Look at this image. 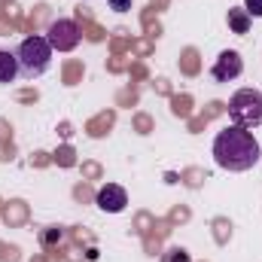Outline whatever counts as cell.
Segmentation results:
<instances>
[{
  "instance_id": "8fae6325",
  "label": "cell",
  "mask_w": 262,
  "mask_h": 262,
  "mask_svg": "<svg viewBox=\"0 0 262 262\" xmlns=\"http://www.w3.org/2000/svg\"><path fill=\"white\" fill-rule=\"evenodd\" d=\"M110 6H113L116 12H128V9H131V0H110Z\"/></svg>"
},
{
  "instance_id": "9c48e42d",
  "label": "cell",
  "mask_w": 262,
  "mask_h": 262,
  "mask_svg": "<svg viewBox=\"0 0 262 262\" xmlns=\"http://www.w3.org/2000/svg\"><path fill=\"white\" fill-rule=\"evenodd\" d=\"M162 262H192V259H189V253L183 247H168L162 253Z\"/></svg>"
},
{
  "instance_id": "8992f818",
  "label": "cell",
  "mask_w": 262,
  "mask_h": 262,
  "mask_svg": "<svg viewBox=\"0 0 262 262\" xmlns=\"http://www.w3.org/2000/svg\"><path fill=\"white\" fill-rule=\"evenodd\" d=\"M95 204H98L104 213H122L125 204H128V192H125L122 186H116V183H104V186L98 189V195H95Z\"/></svg>"
},
{
  "instance_id": "52a82bcc",
  "label": "cell",
  "mask_w": 262,
  "mask_h": 262,
  "mask_svg": "<svg viewBox=\"0 0 262 262\" xmlns=\"http://www.w3.org/2000/svg\"><path fill=\"white\" fill-rule=\"evenodd\" d=\"M18 76H21V67H18L15 52L0 49V82H15Z\"/></svg>"
},
{
  "instance_id": "277c9868",
  "label": "cell",
  "mask_w": 262,
  "mask_h": 262,
  "mask_svg": "<svg viewBox=\"0 0 262 262\" xmlns=\"http://www.w3.org/2000/svg\"><path fill=\"white\" fill-rule=\"evenodd\" d=\"M46 40H49V46L55 52H73L79 46V25L73 18H58V21L49 25Z\"/></svg>"
},
{
  "instance_id": "5b68a950",
  "label": "cell",
  "mask_w": 262,
  "mask_h": 262,
  "mask_svg": "<svg viewBox=\"0 0 262 262\" xmlns=\"http://www.w3.org/2000/svg\"><path fill=\"white\" fill-rule=\"evenodd\" d=\"M241 70H244L241 55H238L235 49H226V52L216 55V61L210 67V76H213V82H232V79L241 76Z\"/></svg>"
},
{
  "instance_id": "ba28073f",
  "label": "cell",
  "mask_w": 262,
  "mask_h": 262,
  "mask_svg": "<svg viewBox=\"0 0 262 262\" xmlns=\"http://www.w3.org/2000/svg\"><path fill=\"white\" fill-rule=\"evenodd\" d=\"M229 25H232L235 34H247V28H250V15H247V9H229Z\"/></svg>"
},
{
  "instance_id": "30bf717a",
  "label": "cell",
  "mask_w": 262,
  "mask_h": 262,
  "mask_svg": "<svg viewBox=\"0 0 262 262\" xmlns=\"http://www.w3.org/2000/svg\"><path fill=\"white\" fill-rule=\"evenodd\" d=\"M244 9L250 18H262V0H244Z\"/></svg>"
},
{
  "instance_id": "7a4b0ae2",
  "label": "cell",
  "mask_w": 262,
  "mask_h": 262,
  "mask_svg": "<svg viewBox=\"0 0 262 262\" xmlns=\"http://www.w3.org/2000/svg\"><path fill=\"white\" fill-rule=\"evenodd\" d=\"M52 46L46 37H28L21 40V46L15 49V58H18V67H21V76L34 79V76H43L49 64H52Z\"/></svg>"
},
{
  "instance_id": "6da1fadb",
  "label": "cell",
  "mask_w": 262,
  "mask_h": 262,
  "mask_svg": "<svg viewBox=\"0 0 262 262\" xmlns=\"http://www.w3.org/2000/svg\"><path fill=\"white\" fill-rule=\"evenodd\" d=\"M213 162L223 171H250L259 162V140L253 131L229 125L213 137Z\"/></svg>"
},
{
  "instance_id": "3957f363",
  "label": "cell",
  "mask_w": 262,
  "mask_h": 262,
  "mask_svg": "<svg viewBox=\"0 0 262 262\" xmlns=\"http://www.w3.org/2000/svg\"><path fill=\"white\" fill-rule=\"evenodd\" d=\"M229 119L241 128H259L262 125V92L256 89H241L229 101Z\"/></svg>"
}]
</instances>
